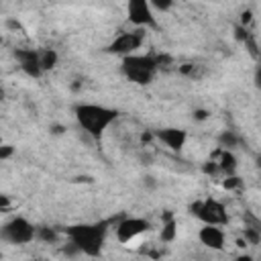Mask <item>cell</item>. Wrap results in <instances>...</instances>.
Listing matches in <instances>:
<instances>
[{
  "mask_svg": "<svg viewBox=\"0 0 261 261\" xmlns=\"http://www.w3.org/2000/svg\"><path fill=\"white\" fill-rule=\"evenodd\" d=\"M194 118H196V120H206V118H208V112L202 110V108H198V110H194Z\"/></svg>",
  "mask_w": 261,
  "mask_h": 261,
  "instance_id": "22",
  "label": "cell"
},
{
  "mask_svg": "<svg viewBox=\"0 0 261 261\" xmlns=\"http://www.w3.org/2000/svg\"><path fill=\"white\" fill-rule=\"evenodd\" d=\"M126 16L141 31L157 29V16H155V12L147 0H130L126 4Z\"/></svg>",
  "mask_w": 261,
  "mask_h": 261,
  "instance_id": "8",
  "label": "cell"
},
{
  "mask_svg": "<svg viewBox=\"0 0 261 261\" xmlns=\"http://www.w3.org/2000/svg\"><path fill=\"white\" fill-rule=\"evenodd\" d=\"M214 165H216V169L220 171V173H224V175H234V171H237V157H234V153L232 151H226V149H216L214 153H212V159H210Z\"/></svg>",
  "mask_w": 261,
  "mask_h": 261,
  "instance_id": "12",
  "label": "cell"
},
{
  "mask_svg": "<svg viewBox=\"0 0 261 261\" xmlns=\"http://www.w3.org/2000/svg\"><path fill=\"white\" fill-rule=\"evenodd\" d=\"M73 114H75V120L82 126V130H86L94 139H100L104 135V130L118 118L116 108H110L104 104H92V102L75 104Z\"/></svg>",
  "mask_w": 261,
  "mask_h": 261,
  "instance_id": "2",
  "label": "cell"
},
{
  "mask_svg": "<svg viewBox=\"0 0 261 261\" xmlns=\"http://www.w3.org/2000/svg\"><path fill=\"white\" fill-rule=\"evenodd\" d=\"M108 222H82L65 228L67 241L80 251V255L100 257L106 243Z\"/></svg>",
  "mask_w": 261,
  "mask_h": 261,
  "instance_id": "1",
  "label": "cell"
},
{
  "mask_svg": "<svg viewBox=\"0 0 261 261\" xmlns=\"http://www.w3.org/2000/svg\"><path fill=\"white\" fill-rule=\"evenodd\" d=\"M12 155H14V147L8 145V143H2V145H0V161L8 159V157H12Z\"/></svg>",
  "mask_w": 261,
  "mask_h": 261,
  "instance_id": "19",
  "label": "cell"
},
{
  "mask_svg": "<svg viewBox=\"0 0 261 261\" xmlns=\"http://www.w3.org/2000/svg\"><path fill=\"white\" fill-rule=\"evenodd\" d=\"M35 239L43 241V243H55L59 239V232L51 226H37V232H35Z\"/></svg>",
  "mask_w": 261,
  "mask_h": 261,
  "instance_id": "16",
  "label": "cell"
},
{
  "mask_svg": "<svg viewBox=\"0 0 261 261\" xmlns=\"http://www.w3.org/2000/svg\"><path fill=\"white\" fill-rule=\"evenodd\" d=\"M0 259H2V251H0Z\"/></svg>",
  "mask_w": 261,
  "mask_h": 261,
  "instance_id": "27",
  "label": "cell"
},
{
  "mask_svg": "<svg viewBox=\"0 0 261 261\" xmlns=\"http://www.w3.org/2000/svg\"><path fill=\"white\" fill-rule=\"evenodd\" d=\"M259 230H261V228H255V226H245V230H243L245 243H249V245H259V241H261Z\"/></svg>",
  "mask_w": 261,
  "mask_h": 261,
  "instance_id": "17",
  "label": "cell"
},
{
  "mask_svg": "<svg viewBox=\"0 0 261 261\" xmlns=\"http://www.w3.org/2000/svg\"><path fill=\"white\" fill-rule=\"evenodd\" d=\"M175 234H177V222H175V218L167 212V214L163 216V226H161L159 239H161V243H171V241H175Z\"/></svg>",
  "mask_w": 261,
  "mask_h": 261,
  "instance_id": "13",
  "label": "cell"
},
{
  "mask_svg": "<svg viewBox=\"0 0 261 261\" xmlns=\"http://www.w3.org/2000/svg\"><path fill=\"white\" fill-rule=\"evenodd\" d=\"M14 59L18 61L20 69L31 75V77H39L43 73L41 63H39V51L37 49H16L14 51Z\"/></svg>",
  "mask_w": 261,
  "mask_h": 261,
  "instance_id": "10",
  "label": "cell"
},
{
  "mask_svg": "<svg viewBox=\"0 0 261 261\" xmlns=\"http://www.w3.org/2000/svg\"><path fill=\"white\" fill-rule=\"evenodd\" d=\"M12 208V200L6 194H0V212H6Z\"/></svg>",
  "mask_w": 261,
  "mask_h": 261,
  "instance_id": "21",
  "label": "cell"
},
{
  "mask_svg": "<svg viewBox=\"0 0 261 261\" xmlns=\"http://www.w3.org/2000/svg\"><path fill=\"white\" fill-rule=\"evenodd\" d=\"M149 228H151V222L147 218H141V216H124L122 220L116 222L114 232H116L118 243L126 245V243H133L135 239H139L141 234H145Z\"/></svg>",
  "mask_w": 261,
  "mask_h": 261,
  "instance_id": "6",
  "label": "cell"
},
{
  "mask_svg": "<svg viewBox=\"0 0 261 261\" xmlns=\"http://www.w3.org/2000/svg\"><path fill=\"white\" fill-rule=\"evenodd\" d=\"M57 59H59V55H57L55 49H41L39 51V63H41V69L43 71L53 69L57 65Z\"/></svg>",
  "mask_w": 261,
  "mask_h": 261,
  "instance_id": "14",
  "label": "cell"
},
{
  "mask_svg": "<svg viewBox=\"0 0 261 261\" xmlns=\"http://www.w3.org/2000/svg\"><path fill=\"white\" fill-rule=\"evenodd\" d=\"M249 35H251V33L247 31V27H241V24H237V27H234V37H237L239 41H243V43H245V39H247Z\"/></svg>",
  "mask_w": 261,
  "mask_h": 261,
  "instance_id": "20",
  "label": "cell"
},
{
  "mask_svg": "<svg viewBox=\"0 0 261 261\" xmlns=\"http://www.w3.org/2000/svg\"><path fill=\"white\" fill-rule=\"evenodd\" d=\"M234 261H255V259H253L249 253H243V255H237V257H234Z\"/></svg>",
  "mask_w": 261,
  "mask_h": 261,
  "instance_id": "23",
  "label": "cell"
},
{
  "mask_svg": "<svg viewBox=\"0 0 261 261\" xmlns=\"http://www.w3.org/2000/svg\"><path fill=\"white\" fill-rule=\"evenodd\" d=\"M155 137L171 151L179 153L184 147H186V141H188V130L184 128H177V126H165V128H159L155 130Z\"/></svg>",
  "mask_w": 261,
  "mask_h": 261,
  "instance_id": "9",
  "label": "cell"
},
{
  "mask_svg": "<svg viewBox=\"0 0 261 261\" xmlns=\"http://www.w3.org/2000/svg\"><path fill=\"white\" fill-rule=\"evenodd\" d=\"M198 239L204 247L212 249V251H224V245H226V234L222 230V226H210V224H204L198 232Z\"/></svg>",
  "mask_w": 261,
  "mask_h": 261,
  "instance_id": "11",
  "label": "cell"
},
{
  "mask_svg": "<svg viewBox=\"0 0 261 261\" xmlns=\"http://www.w3.org/2000/svg\"><path fill=\"white\" fill-rule=\"evenodd\" d=\"M190 212L192 216H196L202 224H210V226H224L228 222V212L224 208L222 202H218L216 198H204V200H196L190 204Z\"/></svg>",
  "mask_w": 261,
  "mask_h": 261,
  "instance_id": "5",
  "label": "cell"
},
{
  "mask_svg": "<svg viewBox=\"0 0 261 261\" xmlns=\"http://www.w3.org/2000/svg\"><path fill=\"white\" fill-rule=\"evenodd\" d=\"M143 41H145V31H141V29L126 31V33H120V35L106 47V51L112 53V55L128 57V55H135L137 49H141Z\"/></svg>",
  "mask_w": 261,
  "mask_h": 261,
  "instance_id": "7",
  "label": "cell"
},
{
  "mask_svg": "<svg viewBox=\"0 0 261 261\" xmlns=\"http://www.w3.org/2000/svg\"><path fill=\"white\" fill-rule=\"evenodd\" d=\"M2 143H4V141H2V137H0V145H2Z\"/></svg>",
  "mask_w": 261,
  "mask_h": 261,
  "instance_id": "26",
  "label": "cell"
},
{
  "mask_svg": "<svg viewBox=\"0 0 261 261\" xmlns=\"http://www.w3.org/2000/svg\"><path fill=\"white\" fill-rule=\"evenodd\" d=\"M218 143H220V149L232 151V149L241 143V137H239L234 130H222V133H220V137H218Z\"/></svg>",
  "mask_w": 261,
  "mask_h": 261,
  "instance_id": "15",
  "label": "cell"
},
{
  "mask_svg": "<svg viewBox=\"0 0 261 261\" xmlns=\"http://www.w3.org/2000/svg\"><path fill=\"white\" fill-rule=\"evenodd\" d=\"M37 226L24 216H12L0 226V241L8 245H29L35 239Z\"/></svg>",
  "mask_w": 261,
  "mask_h": 261,
  "instance_id": "4",
  "label": "cell"
},
{
  "mask_svg": "<svg viewBox=\"0 0 261 261\" xmlns=\"http://www.w3.org/2000/svg\"><path fill=\"white\" fill-rule=\"evenodd\" d=\"M2 98H4V90L0 88V100H2Z\"/></svg>",
  "mask_w": 261,
  "mask_h": 261,
  "instance_id": "25",
  "label": "cell"
},
{
  "mask_svg": "<svg viewBox=\"0 0 261 261\" xmlns=\"http://www.w3.org/2000/svg\"><path fill=\"white\" fill-rule=\"evenodd\" d=\"M243 186V181H241V177H237V175H226L224 179H222V188L224 190H239Z\"/></svg>",
  "mask_w": 261,
  "mask_h": 261,
  "instance_id": "18",
  "label": "cell"
},
{
  "mask_svg": "<svg viewBox=\"0 0 261 261\" xmlns=\"http://www.w3.org/2000/svg\"><path fill=\"white\" fill-rule=\"evenodd\" d=\"M202 261H206V259H202Z\"/></svg>",
  "mask_w": 261,
  "mask_h": 261,
  "instance_id": "28",
  "label": "cell"
},
{
  "mask_svg": "<svg viewBox=\"0 0 261 261\" xmlns=\"http://www.w3.org/2000/svg\"><path fill=\"white\" fill-rule=\"evenodd\" d=\"M63 130H65V128H63V126H59V124H55V126H53V133H55V135H59V133H63Z\"/></svg>",
  "mask_w": 261,
  "mask_h": 261,
  "instance_id": "24",
  "label": "cell"
},
{
  "mask_svg": "<svg viewBox=\"0 0 261 261\" xmlns=\"http://www.w3.org/2000/svg\"><path fill=\"white\" fill-rule=\"evenodd\" d=\"M169 55H155V53H149V55H128V57H122V73L139 84V86H147L153 82L157 69L163 65V63H169Z\"/></svg>",
  "mask_w": 261,
  "mask_h": 261,
  "instance_id": "3",
  "label": "cell"
}]
</instances>
